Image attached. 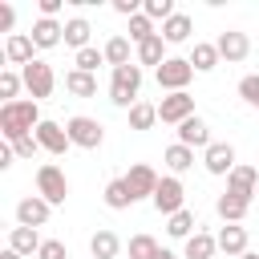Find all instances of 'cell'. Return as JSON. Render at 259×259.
Here are the masks:
<instances>
[{
    "instance_id": "8992f818",
    "label": "cell",
    "mask_w": 259,
    "mask_h": 259,
    "mask_svg": "<svg viewBox=\"0 0 259 259\" xmlns=\"http://www.w3.org/2000/svg\"><path fill=\"white\" fill-rule=\"evenodd\" d=\"M65 130H69V142H73V146H81V150H97V146L105 142L101 121H97V117H85V113L69 117V121H65Z\"/></svg>"
},
{
    "instance_id": "2e32d148",
    "label": "cell",
    "mask_w": 259,
    "mask_h": 259,
    "mask_svg": "<svg viewBox=\"0 0 259 259\" xmlns=\"http://www.w3.org/2000/svg\"><path fill=\"white\" fill-rule=\"evenodd\" d=\"M178 142H182V146H190V150H194V146H202V150H206V146H210V125L194 113V117H186V121L178 125Z\"/></svg>"
},
{
    "instance_id": "f546056e",
    "label": "cell",
    "mask_w": 259,
    "mask_h": 259,
    "mask_svg": "<svg viewBox=\"0 0 259 259\" xmlns=\"http://www.w3.org/2000/svg\"><path fill=\"white\" fill-rule=\"evenodd\" d=\"M105 65H113V69L130 65V40L125 36H109L105 40Z\"/></svg>"
},
{
    "instance_id": "b9f144b4",
    "label": "cell",
    "mask_w": 259,
    "mask_h": 259,
    "mask_svg": "<svg viewBox=\"0 0 259 259\" xmlns=\"http://www.w3.org/2000/svg\"><path fill=\"white\" fill-rule=\"evenodd\" d=\"M113 12H121V16H138L142 8H138V0H113Z\"/></svg>"
},
{
    "instance_id": "ba28073f",
    "label": "cell",
    "mask_w": 259,
    "mask_h": 259,
    "mask_svg": "<svg viewBox=\"0 0 259 259\" xmlns=\"http://www.w3.org/2000/svg\"><path fill=\"white\" fill-rule=\"evenodd\" d=\"M186 117H194V97L182 89V93H166L162 101H158V121H166V125H182Z\"/></svg>"
},
{
    "instance_id": "bcb514c9",
    "label": "cell",
    "mask_w": 259,
    "mask_h": 259,
    "mask_svg": "<svg viewBox=\"0 0 259 259\" xmlns=\"http://www.w3.org/2000/svg\"><path fill=\"white\" fill-rule=\"evenodd\" d=\"M0 259H24V255H16L12 247H4V255H0Z\"/></svg>"
},
{
    "instance_id": "83f0119b",
    "label": "cell",
    "mask_w": 259,
    "mask_h": 259,
    "mask_svg": "<svg viewBox=\"0 0 259 259\" xmlns=\"http://www.w3.org/2000/svg\"><path fill=\"white\" fill-rule=\"evenodd\" d=\"M105 206L109 210H125V206H134V194H130V186H125V178H113L109 186H105Z\"/></svg>"
},
{
    "instance_id": "484cf974",
    "label": "cell",
    "mask_w": 259,
    "mask_h": 259,
    "mask_svg": "<svg viewBox=\"0 0 259 259\" xmlns=\"http://www.w3.org/2000/svg\"><path fill=\"white\" fill-rule=\"evenodd\" d=\"M89 251H93V259H117L121 239H117L113 231H97V235L89 239Z\"/></svg>"
},
{
    "instance_id": "7c38bea8",
    "label": "cell",
    "mask_w": 259,
    "mask_h": 259,
    "mask_svg": "<svg viewBox=\"0 0 259 259\" xmlns=\"http://www.w3.org/2000/svg\"><path fill=\"white\" fill-rule=\"evenodd\" d=\"M214 49H219V57L223 61H247V53H251V40H247V32H239V28H227V32H219V40H214Z\"/></svg>"
},
{
    "instance_id": "7bdbcfd3",
    "label": "cell",
    "mask_w": 259,
    "mask_h": 259,
    "mask_svg": "<svg viewBox=\"0 0 259 259\" xmlns=\"http://www.w3.org/2000/svg\"><path fill=\"white\" fill-rule=\"evenodd\" d=\"M57 12H61V0H40V16L45 20H57Z\"/></svg>"
},
{
    "instance_id": "ac0fdd59",
    "label": "cell",
    "mask_w": 259,
    "mask_h": 259,
    "mask_svg": "<svg viewBox=\"0 0 259 259\" xmlns=\"http://www.w3.org/2000/svg\"><path fill=\"white\" fill-rule=\"evenodd\" d=\"M214 239H219V251H227V255H235V259H239V255H247V227L227 223Z\"/></svg>"
},
{
    "instance_id": "d4e9b609",
    "label": "cell",
    "mask_w": 259,
    "mask_h": 259,
    "mask_svg": "<svg viewBox=\"0 0 259 259\" xmlns=\"http://www.w3.org/2000/svg\"><path fill=\"white\" fill-rule=\"evenodd\" d=\"M247 206H251V202H243V198H235V194H219V202H214V210H219L223 223H243V219H247Z\"/></svg>"
},
{
    "instance_id": "9c48e42d",
    "label": "cell",
    "mask_w": 259,
    "mask_h": 259,
    "mask_svg": "<svg viewBox=\"0 0 259 259\" xmlns=\"http://www.w3.org/2000/svg\"><path fill=\"white\" fill-rule=\"evenodd\" d=\"M158 174H154V166H146V162H134L130 170H125V186H130V194H134V202L138 198H154V190H158Z\"/></svg>"
},
{
    "instance_id": "3957f363",
    "label": "cell",
    "mask_w": 259,
    "mask_h": 259,
    "mask_svg": "<svg viewBox=\"0 0 259 259\" xmlns=\"http://www.w3.org/2000/svg\"><path fill=\"white\" fill-rule=\"evenodd\" d=\"M154 77H158L162 89L182 93V89L190 85V77H194V65H190V57H166V61L154 69Z\"/></svg>"
},
{
    "instance_id": "6da1fadb",
    "label": "cell",
    "mask_w": 259,
    "mask_h": 259,
    "mask_svg": "<svg viewBox=\"0 0 259 259\" xmlns=\"http://www.w3.org/2000/svg\"><path fill=\"white\" fill-rule=\"evenodd\" d=\"M40 121L45 117H40L36 101H8V105H0V134H4V142H16V138L36 134Z\"/></svg>"
},
{
    "instance_id": "c3c4849f",
    "label": "cell",
    "mask_w": 259,
    "mask_h": 259,
    "mask_svg": "<svg viewBox=\"0 0 259 259\" xmlns=\"http://www.w3.org/2000/svg\"><path fill=\"white\" fill-rule=\"evenodd\" d=\"M255 198H259V194H255Z\"/></svg>"
},
{
    "instance_id": "8fae6325",
    "label": "cell",
    "mask_w": 259,
    "mask_h": 259,
    "mask_svg": "<svg viewBox=\"0 0 259 259\" xmlns=\"http://www.w3.org/2000/svg\"><path fill=\"white\" fill-rule=\"evenodd\" d=\"M227 194L251 202V198L259 194V170H255V166H235V170L227 174Z\"/></svg>"
},
{
    "instance_id": "30bf717a",
    "label": "cell",
    "mask_w": 259,
    "mask_h": 259,
    "mask_svg": "<svg viewBox=\"0 0 259 259\" xmlns=\"http://www.w3.org/2000/svg\"><path fill=\"white\" fill-rule=\"evenodd\" d=\"M49 214H53V202H45L40 194H28V198H20L16 202V227H45L49 223Z\"/></svg>"
},
{
    "instance_id": "f35d334b",
    "label": "cell",
    "mask_w": 259,
    "mask_h": 259,
    "mask_svg": "<svg viewBox=\"0 0 259 259\" xmlns=\"http://www.w3.org/2000/svg\"><path fill=\"white\" fill-rule=\"evenodd\" d=\"M8 146H12V154H16V158H24V162H28V158H32L36 150H40L36 134H28V138H16V142H8Z\"/></svg>"
},
{
    "instance_id": "603a6c76",
    "label": "cell",
    "mask_w": 259,
    "mask_h": 259,
    "mask_svg": "<svg viewBox=\"0 0 259 259\" xmlns=\"http://www.w3.org/2000/svg\"><path fill=\"white\" fill-rule=\"evenodd\" d=\"M65 89H69L73 97H93V93H97V77H93V73H81V69H69V73H65Z\"/></svg>"
},
{
    "instance_id": "5bb4252c",
    "label": "cell",
    "mask_w": 259,
    "mask_h": 259,
    "mask_svg": "<svg viewBox=\"0 0 259 259\" xmlns=\"http://www.w3.org/2000/svg\"><path fill=\"white\" fill-rule=\"evenodd\" d=\"M36 142H40V150H49V154H65L73 142H69V130L65 125H57V121H40L36 125Z\"/></svg>"
},
{
    "instance_id": "ffe728a7",
    "label": "cell",
    "mask_w": 259,
    "mask_h": 259,
    "mask_svg": "<svg viewBox=\"0 0 259 259\" xmlns=\"http://www.w3.org/2000/svg\"><path fill=\"white\" fill-rule=\"evenodd\" d=\"M214 251H219V239L206 235V231H194L186 239V255L182 259H214Z\"/></svg>"
},
{
    "instance_id": "5b68a950",
    "label": "cell",
    "mask_w": 259,
    "mask_h": 259,
    "mask_svg": "<svg viewBox=\"0 0 259 259\" xmlns=\"http://www.w3.org/2000/svg\"><path fill=\"white\" fill-rule=\"evenodd\" d=\"M20 77H24V89H28V97H32V101L49 97V93H53V85H57V73H53V65H49V61H28V65L20 69Z\"/></svg>"
},
{
    "instance_id": "4316f807",
    "label": "cell",
    "mask_w": 259,
    "mask_h": 259,
    "mask_svg": "<svg viewBox=\"0 0 259 259\" xmlns=\"http://www.w3.org/2000/svg\"><path fill=\"white\" fill-rule=\"evenodd\" d=\"M89 32H93V28H89V20H85V16L65 20V45H73L77 53H81V49H89Z\"/></svg>"
},
{
    "instance_id": "7dc6e473",
    "label": "cell",
    "mask_w": 259,
    "mask_h": 259,
    "mask_svg": "<svg viewBox=\"0 0 259 259\" xmlns=\"http://www.w3.org/2000/svg\"><path fill=\"white\" fill-rule=\"evenodd\" d=\"M239 259H259V255H251V251H247V255H239Z\"/></svg>"
},
{
    "instance_id": "52a82bcc",
    "label": "cell",
    "mask_w": 259,
    "mask_h": 259,
    "mask_svg": "<svg viewBox=\"0 0 259 259\" xmlns=\"http://www.w3.org/2000/svg\"><path fill=\"white\" fill-rule=\"evenodd\" d=\"M150 202H154V210H158V214H166V219H170V214L186 210V206H182V202H186V190H182V182H178L174 174H166V178L158 182V190H154V198H150Z\"/></svg>"
},
{
    "instance_id": "d6a6232c",
    "label": "cell",
    "mask_w": 259,
    "mask_h": 259,
    "mask_svg": "<svg viewBox=\"0 0 259 259\" xmlns=\"http://www.w3.org/2000/svg\"><path fill=\"white\" fill-rule=\"evenodd\" d=\"M166 231H170L174 239H190V235H194V214H190V210H178V214H170Z\"/></svg>"
},
{
    "instance_id": "d590c367",
    "label": "cell",
    "mask_w": 259,
    "mask_h": 259,
    "mask_svg": "<svg viewBox=\"0 0 259 259\" xmlns=\"http://www.w3.org/2000/svg\"><path fill=\"white\" fill-rule=\"evenodd\" d=\"M20 85H24V77H20V73H12V69H4V73H0V97H4V105H8V101H20V97H16V93H20Z\"/></svg>"
},
{
    "instance_id": "ab89813d",
    "label": "cell",
    "mask_w": 259,
    "mask_h": 259,
    "mask_svg": "<svg viewBox=\"0 0 259 259\" xmlns=\"http://www.w3.org/2000/svg\"><path fill=\"white\" fill-rule=\"evenodd\" d=\"M36 259H69V251H65V243H61V239H45V243H40V251H36Z\"/></svg>"
},
{
    "instance_id": "60d3db41",
    "label": "cell",
    "mask_w": 259,
    "mask_h": 259,
    "mask_svg": "<svg viewBox=\"0 0 259 259\" xmlns=\"http://www.w3.org/2000/svg\"><path fill=\"white\" fill-rule=\"evenodd\" d=\"M12 24H16V12H12V4H0V32H8V36H12Z\"/></svg>"
},
{
    "instance_id": "7a4b0ae2",
    "label": "cell",
    "mask_w": 259,
    "mask_h": 259,
    "mask_svg": "<svg viewBox=\"0 0 259 259\" xmlns=\"http://www.w3.org/2000/svg\"><path fill=\"white\" fill-rule=\"evenodd\" d=\"M138 89H142V65H121L113 69V81H109V101L117 109H134L138 105Z\"/></svg>"
},
{
    "instance_id": "7402d4cb",
    "label": "cell",
    "mask_w": 259,
    "mask_h": 259,
    "mask_svg": "<svg viewBox=\"0 0 259 259\" xmlns=\"http://www.w3.org/2000/svg\"><path fill=\"white\" fill-rule=\"evenodd\" d=\"M162 61H166V40H162V32H154L150 40L138 45V65H154L158 69Z\"/></svg>"
},
{
    "instance_id": "e0dca14e",
    "label": "cell",
    "mask_w": 259,
    "mask_h": 259,
    "mask_svg": "<svg viewBox=\"0 0 259 259\" xmlns=\"http://www.w3.org/2000/svg\"><path fill=\"white\" fill-rule=\"evenodd\" d=\"M28 36H32V45H36V49H57V45L65 40V24H57V20H45V16H40V20L32 24V32H28Z\"/></svg>"
},
{
    "instance_id": "277c9868",
    "label": "cell",
    "mask_w": 259,
    "mask_h": 259,
    "mask_svg": "<svg viewBox=\"0 0 259 259\" xmlns=\"http://www.w3.org/2000/svg\"><path fill=\"white\" fill-rule=\"evenodd\" d=\"M36 194H40L45 202L61 206V202L69 198V178H65V170L53 166V162H45V166L36 170Z\"/></svg>"
},
{
    "instance_id": "e575fe53",
    "label": "cell",
    "mask_w": 259,
    "mask_h": 259,
    "mask_svg": "<svg viewBox=\"0 0 259 259\" xmlns=\"http://www.w3.org/2000/svg\"><path fill=\"white\" fill-rule=\"evenodd\" d=\"M150 36H154V20H150L146 12L130 16V40H134V45H142V40H150Z\"/></svg>"
},
{
    "instance_id": "d6986e66",
    "label": "cell",
    "mask_w": 259,
    "mask_h": 259,
    "mask_svg": "<svg viewBox=\"0 0 259 259\" xmlns=\"http://www.w3.org/2000/svg\"><path fill=\"white\" fill-rule=\"evenodd\" d=\"M40 243H45V239H40L32 227H12V231H8V247H12L16 255H36Z\"/></svg>"
},
{
    "instance_id": "74e56055",
    "label": "cell",
    "mask_w": 259,
    "mask_h": 259,
    "mask_svg": "<svg viewBox=\"0 0 259 259\" xmlns=\"http://www.w3.org/2000/svg\"><path fill=\"white\" fill-rule=\"evenodd\" d=\"M239 97H243L247 105H255V109H259V73H251V77H243V81H239Z\"/></svg>"
},
{
    "instance_id": "4dcf8cb0",
    "label": "cell",
    "mask_w": 259,
    "mask_h": 259,
    "mask_svg": "<svg viewBox=\"0 0 259 259\" xmlns=\"http://www.w3.org/2000/svg\"><path fill=\"white\" fill-rule=\"evenodd\" d=\"M158 121V105H150V101H138L134 109H130V130H150Z\"/></svg>"
},
{
    "instance_id": "f1b7e54d",
    "label": "cell",
    "mask_w": 259,
    "mask_h": 259,
    "mask_svg": "<svg viewBox=\"0 0 259 259\" xmlns=\"http://www.w3.org/2000/svg\"><path fill=\"white\" fill-rule=\"evenodd\" d=\"M219 61H223V57H219V49H214V45H206V40H198V45H194V53H190L194 73H210Z\"/></svg>"
},
{
    "instance_id": "8d00e7d4",
    "label": "cell",
    "mask_w": 259,
    "mask_h": 259,
    "mask_svg": "<svg viewBox=\"0 0 259 259\" xmlns=\"http://www.w3.org/2000/svg\"><path fill=\"white\" fill-rule=\"evenodd\" d=\"M142 12H146L150 20H162V24H166V20L174 16V0H146Z\"/></svg>"
},
{
    "instance_id": "4fadbf2b",
    "label": "cell",
    "mask_w": 259,
    "mask_h": 259,
    "mask_svg": "<svg viewBox=\"0 0 259 259\" xmlns=\"http://www.w3.org/2000/svg\"><path fill=\"white\" fill-rule=\"evenodd\" d=\"M202 166L210 170V174H231L239 162H235V146L231 142H210L206 150H202Z\"/></svg>"
},
{
    "instance_id": "cb8c5ba5",
    "label": "cell",
    "mask_w": 259,
    "mask_h": 259,
    "mask_svg": "<svg viewBox=\"0 0 259 259\" xmlns=\"http://www.w3.org/2000/svg\"><path fill=\"white\" fill-rule=\"evenodd\" d=\"M162 162H166V166H170V174L178 178L182 170H190V166H194V150H190V146H182V142H174V146L162 154Z\"/></svg>"
},
{
    "instance_id": "1f68e13d",
    "label": "cell",
    "mask_w": 259,
    "mask_h": 259,
    "mask_svg": "<svg viewBox=\"0 0 259 259\" xmlns=\"http://www.w3.org/2000/svg\"><path fill=\"white\" fill-rule=\"evenodd\" d=\"M97 65H105V49H81L77 57H73V69H81V73H97Z\"/></svg>"
},
{
    "instance_id": "9a60e30c",
    "label": "cell",
    "mask_w": 259,
    "mask_h": 259,
    "mask_svg": "<svg viewBox=\"0 0 259 259\" xmlns=\"http://www.w3.org/2000/svg\"><path fill=\"white\" fill-rule=\"evenodd\" d=\"M32 49H36V45H32V36H24V32H12V36L4 40V61L24 69L28 61H36V57H32Z\"/></svg>"
},
{
    "instance_id": "f6af8a7d",
    "label": "cell",
    "mask_w": 259,
    "mask_h": 259,
    "mask_svg": "<svg viewBox=\"0 0 259 259\" xmlns=\"http://www.w3.org/2000/svg\"><path fill=\"white\" fill-rule=\"evenodd\" d=\"M154 259H178V255H174V251H166V247H162V251H158V255H154Z\"/></svg>"
},
{
    "instance_id": "44dd1931",
    "label": "cell",
    "mask_w": 259,
    "mask_h": 259,
    "mask_svg": "<svg viewBox=\"0 0 259 259\" xmlns=\"http://www.w3.org/2000/svg\"><path fill=\"white\" fill-rule=\"evenodd\" d=\"M190 28H194L190 16H186V12H174V16L162 24V40H166V45H182V40L190 36Z\"/></svg>"
},
{
    "instance_id": "ee69618b",
    "label": "cell",
    "mask_w": 259,
    "mask_h": 259,
    "mask_svg": "<svg viewBox=\"0 0 259 259\" xmlns=\"http://www.w3.org/2000/svg\"><path fill=\"white\" fill-rule=\"evenodd\" d=\"M16 162V154H12V146H0V170H8Z\"/></svg>"
},
{
    "instance_id": "836d02e7",
    "label": "cell",
    "mask_w": 259,
    "mask_h": 259,
    "mask_svg": "<svg viewBox=\"0 0 259 259\" xmlns=\"http://www.w3.org/2000/svg\"><path fill=\"white\" fill-rule=\"evenodd\" d=\"M162 247L154 243V235H134L130 239V259H154Z\"/></svg>"
}]
</instances>
